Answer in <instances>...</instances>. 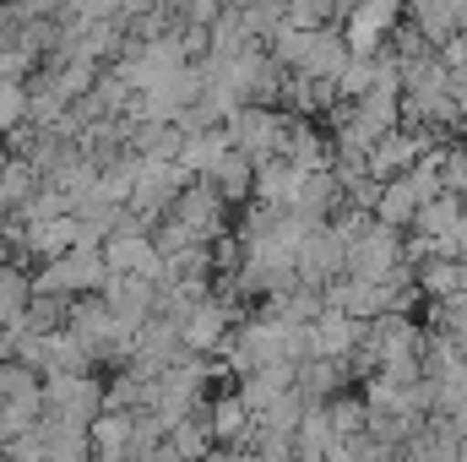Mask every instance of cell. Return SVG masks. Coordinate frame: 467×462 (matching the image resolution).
Masks as SVG:
<instances>
[{"mask_svg": "<svg viewBox=\"0 0 467 462\" xmlns=\"http://www.w3.org/2000/svg\"><path fill=\"white\" fill-rule=\"evenodd\" d=\"M27 305H33V289H27V278H22L16 267H0V327H22Z\"/></svg>", "mask_w": 467, "mask_h": 462, "instance_id": "5", "label": "cell"}, {"mask_svg": "<svg viewBox=\"0 0 467 462\" xmlns=\"http://www.w3.org/2000/svg\"><path fill=\"white\" fill-rule=\"evenodd\" d=\"M88 436H93V452H99L104 462H119L125 452H130L136 419H130L125 408H109V414H99V419H93V430H88Z\"/></svg>", "mask_w": 467, "mask_h": 462, "instance_id": "3", "label": "cell"}, {"mask_svg": "<svg viewBox=\"0 0 467 462\" xmlns=\"http://www.w3.org/2000/svg\"><path fill=\"white\" fill-rule=\"evenodd\" d=\"M5 169H11V163H5V158H0V180H5Z\"/></svg>", "mask_w": 467, "mask_h": 462, "instance_id": "13", "label": "cell"}, {"mask_svg": "<svg viewBox=\"0 0 467 462\" xmlns=\"http://www.w3.org/2000/svg\"><path fill=\"white\" fill-rule=\"evenodd\" d=\"M244 419H250V403H244V397H223V403L213 408V436H223V441L244 436Z\"/></svg>", "mask_w": 467, "mask_h": 462, "instance_id": "7", "label": "cell"}, {"mask_svg": "<svg viewBox=\"0 0 467 462\" xmlns=\"http://www.w3.org/2000/svg\"><path fill=\"white\" fill-rule=\"evenodd\" d=\"M457 245L467 250V218H457Z\"/></svg>", "mask_w": 467, "mask_h": 462, "instance_id": "11", "label": "cell"}, {"mask_svg": "<svg viewBox=\"0 0 467 462\" xmlns=\"http://www.w3.org/2000/svg\"><path fill=\"white\" fill-rule=\"evenodd\" d=\"M104 283H109V261L93 245H77V250L55 256L38 272V294H88V289H104Z\"/></svg>", "mask_w": 467, "mask_h": 462, "instance_id": "1", "label": "cell"}, {"mask_svg": "<svg viewBox=\"0 0 467 462\" xmlns=\"http://www.w3.org/2000/svg\"><path fill=\"white\" fill-rule=\"evenodd\" d=\"M104 261H109V272H130V278H158L163 272V250L147 234H109Z\"/></svg>", "mask_w": 467, "mask_h": 462, "instance_id": "2", "label": "cell"}, {"mask_svg": "<svg viewBox=\"0 0 467 462\" xmlns=\"http://www.w3.org/2000/svg\"><path fill=\"white\" fill-rule=\"evenodd\" d=\"M305 338H310V353H343V348L353 343V321L332 310V316H321V321H316Z\"/></svg>", "mask_w": 467, "mask_h": 462, "instance_id": "6", "label": "cell"}, {"mask_svg": "<svg viewBox=\"0 0 467 462\" xmlns=\"http://www.w3.org/2000/svg\"><path fill=\"white\" fill-rule=\"evenodd\" d=\"M457 430H467V408H462V414H457Z\"/></svg>", "mask_w": 467, "mask_h": 462, "instance_id": "12", "label": "cell"}, {"mask_svg": "<svg viewBox=\"0 0 467 462\" xmlns=\"http://www.w3.org/2000/svg\"><path fill=\"white\" fill-rule=\"evenodd\" d=\"M223 332H229V316L218 305H191V316L180 327V343L191 348V353H207V348L223 343Z\"/></svg>", "mask_w": 467, "mask_h": 462, "instance_id": "4", "label": "cell"}, {"mask_svg": "<svg viewBox=\"0 0 467 462\" xmlns=\"http://www.w3.org/2000/svg\"><path fill=\"white\" fill-rule=\"evenodd\" d=\"M16 115H22V93L11 82H0V125H11Z\"/></svg>", "mask_w": 467, "mask_h": 462, "instance_id": "10", "label": "cell"}, {"mask_svg": "<svg viewBox=\"0 0 467 462\" xmlns=\"http://www.w3.org/2000/svg\"><path fill=\"white\" fill-rule=\"evenodd\" d=\"M413 213H419V191H413V185H391V191L380 196V218H386V224H408Z\"/></svg>", "mask_w": 467, "mask_h": 462, "instance_id": "8", "label": "cell"}, {"mask_svg": "<svg viewBox=\"0 0 467 462\" xmlns=\"http://www.w3.org/2000/svg\"><path fill=\"white\" fill-rule=\"evenodd\" d=\"M213 180H218V191H223V196H244V191H250V163L223 152V163L213 169Z\"/></svg>", "mask_w": 467, "mask_h": 462, "instance_id": "9", "label": "cell"}]
</instances>
